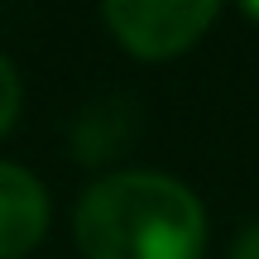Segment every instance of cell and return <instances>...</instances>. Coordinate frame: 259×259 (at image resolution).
Instances as JSON below:
<instances>
[{"instance_id":"obj_5","label":"cell","mask_w":259,"mask_h":259,"mask_svg":"<svg viewBox=\"0 0 259 259\" xmlns=\"http://www.w3.org/2000/svg\"><path fill=\"white\" fill-rule=\"evenodd\" d=\"M19 106H24V82H19L15 63H10L5 53H0V139L15 130L19 120Z\"/></svg>"},{"instance_id":"obj_3","label":"cell","mask_w":259,"mask_h":259,"mask_svg":"<svg viewBox=\"0 0 259 259\" xmlns=\"http://www.w3.org/2000/svg\"><path fill=\"white\" fill-rule=\"evenodd\" d=\"M48 235V187L29 168L0 163V259H24Z\"/></svg>"},{"instance_id":"obj_7","label":"cell","mask_w":259,"mask_h":259,"mask_svg":"<svg viewBox=\"0 0 259 259\" xmlns=\"http://www.w3.org/2000/svg\"><path fill=\"white\" fill-rule=\"evenodd\" d=\"M235 5H240V10H245V15H250V19H254V24H259V0H235Z\"/></svg>"},{"instance_id":"obj_4","label":"cell","mask_w":259,"mask_h":259,"mask_svg":"<svg viewBox=\"0 0 259 259\" xmlns=\"http://www.w3.org/2000/svg\"><path fill=\"white\" fill-rule=\"evenodd\" d=\"M135 125H139V111L135 101L125 96H106V101H92L72 125V154L82 158L87 168H101L111 158H120L135 139Z\"/></svg>"},{"instance_id":"obj_6","label":"cell","mask_w":259,"mask_h":259,"mask_svg":"<svg viewBox=\"0 0 259 259\" xmlns=\"http://www.w3.org/2000/svg\"><path fill=\"white\" fill-rule=\"evenodd\" d=\"M231 259H259V221L245 226V231L231 240Z\"/></svg>"},{"instance_id":"obj_1","label":"cell","mask_w":259,"mask_h":259,"mask_svg":"<svg viewBox=\"0 0 259 259\" xmlns=\"http://www.w3.org/2000/svg\"><path fill=\"white\" fill-rule=\"evenodd\" d=\"M72 235L82 259H202L206 206L183 178L115 168L82 192Z\"/></svg>"},{"instance_id":"obj_2","label":"cell","mask_w":259,"mask_h":259,"mask_svg":"<svg viewBox=\"0 0 259 259\" xmlns=\"http://www.w3.org/2000/svg\"><path fill=\"white\" fill-rule=\"evenodd\" d=\"M226 0H101L106 29L139 63H173L202 44Z\"/></svg>"}]
</instances>
